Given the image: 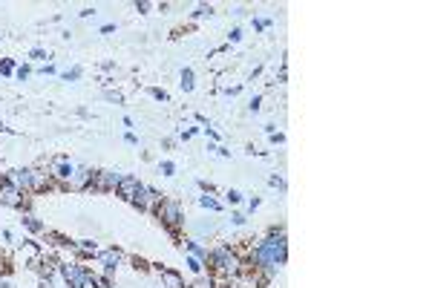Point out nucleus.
<instances>
[{
	"instance_id": "obj_1",
	"label": "nucleus",
	"mask_w": 432,
	"mask_h": 288,
	"mask_svg": "<svg viewBox=\"0 0 432 288\" xmlns=\"http://www.w3.org/2000/svg\"><path fill=\"white\" fill-rule=\"evenodd\" d=\"M251 260H254V265H259L265 271V277L271 279L277 274V268L285 262V234L282 231H271V236L254 248Z\"/></svg>"
},
{
	"instance_id": "obj_2",
	"label": "nucleus",
	"mask_w": 432,
	"mask_h": 288,
	"mask_svg": "<svg viewBox=\"0 0 432 288\" xmlns=\"http://www.w3.org/2000/svg\"><path fill=\"white\" fill-rule=\"evenodd\" d=\"M208 262H211L216 271L228 274V277H239V260L230 254V248H216V251L208 257Z\"/></svg>"
},
{
	"instance_id": "obj_3",
	"label": "nucleus",
	"mask_w": 432,
	"mask_h": 288,
	"mask_svg": "<svg viewBox=\"0 0 432 288\" xmlns=\"http://www.w3.org/2000/svg\"><path fill=\"white\" fill-rule=\"evenodd\" d=\"M132 205L139 207V210H159L161 205V193H156V190L144 188V185H139V190H136V196H132Z\"/></svg>"
},
{
	"instance_id": "obj_4",
	"label": "nucleus",
	"mask_w": 432,
	"mask_h": 288,
	"mask_svg": "<svg viewBox=\"0 0 432 288\" xmlns=\"http://www.w3.org/2000/svg\"><path fill=\"white\" fill-rule=\"evenodd\" d=\"M61 277L70 282V288H87L89 285V274L81 265H70V262H63L61 265Z\"/></svg>"
},
{
	"instance_id": "obj_5",
	"label": "nucleus",
	"mask_w": 432,
	"mask_h": 288,
	"mask_svg": "<svg viewBox=\"0 0 432 288\" xmlns=\"http://www.w3.org/2000/svg\"><path fill=\"white\" fill-rule=\"evenodd\" d=\"M159 216H161V222L170 228V231H176L179 225H182V210H179V205L176 202H161L159 205Z\"/></svg>"
},
{
	"instance_id": "obj_6",
	"label": "nucleus",
	"mask_w": 432,
	"mask_h": 288,
	"mask_svg": "<svg viewBox=\"0 0 432 288\" xmlns=\"http://www.w3.org/2000/svg\"><path fill=\"white\" fill-rule=\"evenodd\" d=\"M0 205H6V207H20L23 205V193H20L9 179L0 182Z\"/></svg>"
},
{
	"instance_id": "obj_7",
	"label": "nucleus",
	"mask_w": 432,
	"mask_h": 288,
	"mask_svg": "<svg viewBox=\"0 0 432 288\" xmlns=\"http://www.w3.org/2000/svg\"><path fill=\"white\" fill-rule=\"evenodd\" d=\"M118 182H121V176L115 170H98V173H92V188H98V190H115L118 188Z\"/></svg>"
},
{
	"instance_id": "obj_8",
	"label": "nucleus",
	"mask_w": 432,
	"mask_h": 288,
	"mask_svg": "<svg viewBox=\"0 0 432 288\" xmlns=\"http://www.w3.org/2000/svg\"><path fill=\"white\" fill-rule=\"evenodd\" d=\"M32 173L35 170H29V167H18V170H12L9 182L20 190V193H23V190H32Z\"/></svg>"
},
{
	"instance_id": "obj_9",
	"label": "nucleus",
	"mask_w": 432,
	"mask_h": 288,
	"mask_svg": "<svg viewBox=\"0 0 432 288\" xmlns=\"http://www.w3.org/2000/svg\"><path fill=\"white\" fill-rule=\"evenodd\" d=\"M141 182L136 179V176H121V182H118V188H115V193L118 196H124L127 202H132V196H136V190H139Z\"/></svg>"
},
{
	"instance_id": "obj_10",
	"label": "nucleus",
	"mask_w": 432,
	"mask_h": 288,
	"mask_svg": "<svg viewBox=\"0 0 432 288\" xmlns=\"http://www.w3.org/2000/svg\"><path fill=\"white\" fill-rule=\"evenodd\" d=\"M87 185H92V170L89 167H75V173H72V179H70V188L81 190V188H87Z\"/></svg>"
},
{
	"instance_id": "obj_11",
	"label": "nucleus",
	"mask_w": 432,
	"mask_h": 288,
	"mask_svg": "<svg viewBox=\"0 0 432 288\" xmlns=\"http://www.w3.org/2000/svg\"><path fill=\"white\" fill-rule=\"evenodd\" d=\"M72 173H75V167H72L67 159H58V162L52 164V176L58 182H63V185H70V179H72Z\"/></svg>"
},
{
	"instance_id": "obj_12",
	"label": "nucleus",
	"mask_w": 432,
	"mask_h": 288,
	"mask_svg": "<svg viewBox=\"0 0 432 288\" xmlns=\"http://www.w3.org/2000/svg\"><path fill=\"white\" fill-rule=\"evenodd\" d=\"M101 260H104V268H107V274H113V268L118 265V262H121V254H118V251L113 248V251H104V254H101Z\"/></svg>"
},
{
	"instance_id": "obj_13",
	"label": "nucleus",
	"mask_w": 432,
	"mask_h": 288,
	"mask_svg": "<svg viewBox=\"0 0 432 288\" xmlns=\"http://www.w3.org/2000/svg\"><path fill=\"white\" fill-rule=\"evenodd\" d=\"M161 277H164L168 288H185V282H182V279H179V274H173V271H161Z\"/></svg>"
},
{
	"instance_id": "obj_14",
	"label": "nucleus",
	"mask_w": 432,
	"mask_h": 288,
	"mask_svg": "<svg viewBox=\"0 0 432 288\" xmlns=\"http://www.w3.org/2000/svg\"><path fill=\"white\" fill-rule=\"evenodd\" d=\"M75 248H78L81 254H98V245L92 242V239H78V242H75Z\"/></svg>"
},
{
	"instance_id": "obj_15",
	"label": "nucleus",
	"mask_w": 432,
	"mask_h": 288,
	"mask_svg": "<svg viewBox=\"0 0 432 288\" xmlns=\"http://www.w3.org/2000/svg\"><path fill=\"white\" fill-rule=\"evenodd\" d=\"M49 185V176L46 173H32V190H44Z\"/></svg>"
},
{
	"instance_id": "obj_16",
	"label": "nucleus",
	"mask_w": 432,
	"mask_h": 288,
	"mask_svg": "<svg viewBox=\"0 0 432 288\" xmlns=\"http://www.w3.org/2000/svg\"><path fill=\"white\" fill-rule=\"evenodd\" d=\"M182 90H185V92L193 90V69H185V72H182Z\"/></svg>"
},
{
	"instance_id": "obj_17",
	"label": "nucleus",
	"mask_w": 432,
	"mask_h": 288,
	"mask_svg": "<svg viewBox=\"0 0 432 288\" xmlns=\"http://www.w3.org/2000/svg\"><path fill=\"white\" fill-rule=\"evenodd\" d=\"M187 248H190V251L196 254V260H205V262H208V257H211V254L205 251V248H202L199 242H187Z\"/></svg>"
},
{
	"instance_id": "obj_18",
	"label": "nucleus",
	"mask_w": 432,
	"mask_h": 288,
	"mask_svg": "<svg viewBox=\"0 0 432 288\" xmlns=\"http://www.w3.org/2000/svg\"><path fill=\"white\" fill-rule=\"evenodd\" d=\"M23 225H26L29 231H35V234H38V231H44V225H41L38 219H32V216H26V219H23Z\"/></svg>"
},
{
	"instance_id": "obj_19",
	"label": "nucleus",
	"mask_w": 432,
	"mask_h": 288,
	"mask_svg": "<svg viewBox=\"0 0 432 288\" xmlns=\"http://www.w3.org/2000/svg\"><path fill=\"white\" fill-rule=\"evenodd\" d=\"M199 205H202V207H211V210H219V202H216V199H211V196H202V199H199Z\"/></svg>"
},
{
	"instance_id": "obj_20",
	"label": "nucleus",
	"mask_w": 432,
	"mask_h": 288,
	"mask_svg": "<svg viewBox=\"0 0 432 288\" xmlns=\"http://www.w3.org/2000/svg\"><path fill=\"white\" fill-rule=\"evenodd\" d=\"M159 170L164 173V176H173V173H176V164H173V162H161Z\"/></svg>"
},
{
	"instance_id": "obj_21",
	"label": "nucleus",
	"mask_w": 432,
	"mask_h": 288,
	"mask_svg": "<svg viewBox=\"0 0 432 288\" xmlns=\"http://www.w3.org/2000/svg\"><path fill=\"white\" fill-rule=\"evenodd\" d=\"M150 95H153L156 101H170V95H168L164 90H150Z\"/></svg>"
},
{
	"instance_id": "obj_22",
	"label": "nucleus",
	"mask_w": 432,
	"mask_h": 288,
	"mask_svg": "<svg viewBox=\"0 0 432 288\" xmlns=\"http://www.w3.org/2000/svg\"><path fill=\"white\" fill-rule=\"evenodd\" d=\"M0 72H3V75H12V72H15V63H12V61H3V63H0Z\"/></svg>"
},
{
	"instance_id": "obj_23",
	"label": "nucleus",
	"mask_w": 432,
	"mask_h": 288,
	"mask_svg": "<svg viewBox=\"0 0 432 288\" xmlns=\"http://www.w3.org/2000/svg\"><path fill=\"white\" fill-rule=\"evenodd\" d=\"M187 265H190V271H196V274L202 271V260H196V257H190V260H187Z\"/></svg>"
},
{
	"instance_id": "obj_24",
	"label": "nucleus",
	"mask_w": 432,
	"mask_h": 288,
	"mask_svg": "<svg viewBox=\"0 0 432 288\" xmlns=\"http://www.w3.org/2000/svg\"><path fill=\"white\" fill-rule=\"evenodd\" d=\"M75 78H81V69L75 66V69H70L67 75H63V81H75Z\"/></svg>"
},
{
	"instance_id": "obj_25",
	"label": "nucleus",
	"mask_w": 432,
	"mask_h": 288,
	"mask_svg": "<svg viewBox=\"0 0 432 288\" xmlns=\"http://www.w3.org/2000/svg\"><path fill=\"white\" fill-rule=\"evenodd\" d=\"M211 12H213L211 6H199V9L193 12V18H205V15H211Z\"/></svg>"
},
{
	"instance_id": "obj_26",
	"label": "nucleus",
	"mask_w": 432,
	"mask_h": 288,
	"mask_svg": "<svg viewBox=\"0 0 432 288\" xmlns=\"http://www.w3.org/2000/svg\"><path fill=\"white\" fill-rule=\"evenodd\" d=\"M239 199H242V193H239V190H228V202H234V205H237Z\"/></svg>"
},
{
	"instance_id": "obj_27",
	"label": "nucleus",
	"mask_w": 432,
	"mask_h": 288,
	"mask_svg": "<svg viewBox=\"0 0 432 288\" xmlns=\"http://www.w3.org/2000/svg\"><path fill=\"white\" fill-rule=\"evenodd\" d=\"M136 9H139V12H150V9H153V3H147V0H141V3H136Z\"/></svg>"
},
{
	"instance_id": "obj_28",
	"label": "nucleus",
	"mask_w": 432,
	"mask_h": 288,
	"mask_svg": "<svg viewBox=\"0 0 432 288\" xmlns=\"http://www.w3.org/2000/svg\"><path fill=\"white\" fill-rule=\"evenodd\" d=\"M268 182H271V185H274V188H280V190H282V188H285V182H282V179H280V176H271V179H268Z\"/></svg>"
},
{
	"instance_id": "obj_29",
	"label": "nucleus",
	"mask_w": 432,
	"mask_h": 288,
	"mask_svg": "<svg viewBox=\"0 0 432 288\" xmlns=\"http://www.w3.org/2000/svg\"><path fill=\"white\" fill-rule=\"evenodd\" d=\"M107 98H110V101H118V104H121L124 95H121V92H107Z\"/></svg>"
},
{
	"instance_id": "obj_30",
	"label": "nucleus",
	"mask_w": 432,
	"mask_h": 288,
	"mask_svg": "<svg viewBox=\"0 0 432 288\" xmlns=\"http://www.w3.org/2000/svg\"><path fill=\"white\" fill-rule=\"evenodd\" d=\"M32 58H35V61H44L46 52H44V49H32Z\"/></svg>"
},
{
	"instance_id": "obj_31",
	"label": "nucleus",
	"mask_w": 432,
	"mask_h": 288,
	"mask_svg": "<svg viewBox=\"0 0 432 288\" xmlns=\"http://www.w3.org/2000/svg\"><path fill=\"white\" fill-rule=\"evenodd\" d=\"M18 78H20V81H23V78H29V66H20V69H18Z\"/></svg>"
},
{
	"instance_id": "obj_32",
	"label": "nucleus",
	"mask_w": 432,
	"mask_h": 288,
	"mask_svg": "<svg viewBox=\"0 0 432 288\" xmlns=\"http://www.w3.org/2000/svg\"><path fill=\"white\" fill-rule=\"evenodd\" d=\"M254 26H256V29H265V26H268V20L259 18V20H254Z\"/></svg>"
},
{
	"instance_id": "obj_33",
	"label": "nucleus",
	"mask_w": 432,
	"mask_h": 288,
	"mask_svg": "<svg viewBox=\"0 0 432 288\" xmlns=\"http://www.w3.org/2000/svg\"><path fill=\"white\" fill-rule=\"evenodd\" d=\"M92 282H98V288H110V279H92Z\"/></svg>"
},
{
	"instance_id": "obj_34",
	"label": "nucleus",
	"mask_w": 432,
	"mask_h": 288,
	"mask_svg": "<svg viewBox=\"0 0 432 288\" xmlns=\"http://www.w3.org/2000/svg\"><path fill=\"white\" fill-rule=\"evenodd\" d=\"M41 288H52V282H49V279H44V282H41Z\"/></svg>"
}]
</instances>
